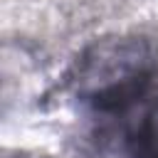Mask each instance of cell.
<instances>
[{"label": "cell", "mask_w": 158, "mask_h": 158, "mask_svg": "<svg viewBox=\"0 0 158 158\" xmlns=\"http://www.w3.org/2000/svg\"><path fill=\"white\" fill-rule=\"evenodd\" d=\"M74 94L94 111L116 116L146 99L153 81V54L141 37H114L91 44L69 77Z\"/></svg>", "instance_id": "cell-1"}, {"label": "cell", "mask_w": 158, "mask_h": 158, "mask_svg": "<svg viewBox=\"0 0 158 158\" xmlns=\"http://www.w3.org/2000/svg\"><path fill=\"white\" fill-rule=\"evenodd\" d=\"M104 133L101 158H158V101H138Z\"/></svg>", "instance_id": "cell-2"}]
</instances>
